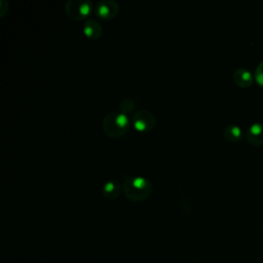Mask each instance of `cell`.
<instances>
[{"mask_svg": "<svg viewBox=\"0 0 263 263\" xmlns=\"http://www.w3.org/2000/svg\"><path fill=\"white\" fill-rule=\"evenodd\" d=\"M151 183L143 177L128 179L124 183V191L128 198L140 200L146 198L151 191Z\"/></svg>", "mask_w": 263, "mask_h": 263, "instance_id": "cell-1", "label": "cell"}, {"mask_svg": "<svg viewBox=\"0 0 263 263\" xmlns=\"http://www.w3.org/2000/svg\"><path fill=\"white\" fill-rule=\"evenodd\" d=\"M154 116L147 110H141L133 117V124L140 132L150 130L154 126Z\"/></svg>", "mask_w": 263, "mask_h": 263, "instance_id": "cell-2", "label": "cell"}, {"mask_svg": "<svg viewBox=\"0 0 263 263\" xmlns=\"http://www.w3.org/2000/svg\"><path fill=\"white\" fill-rule=\"evenodd\" d=\"M247 140L257 146H263V122L257 121L252 123L246 133Z\"/></svg>", "mask_w": 263, "mask_h": 263, "instance_id": "cell-3", "label": "cell"}, {"mask_svg": "<svg viewBox=\"0 0 263 263\" xmlns=\"http://www.w3.org/2000/svg\"><path fill=\"white\" fill-rule=\"evenodd\" d=\"M69 3L71 5H73L74 8L66 6V12L68 13V12H71V10H73L74 12L70 15V17H72V18L79 20V18L87 15L89 13V11L91 10V3L88 2V1H73V0H70Z\"/></svg>", "mask_w": 263, "mask_h": 263, "instance_id": "cell-4", "label": "cell"}, {"mask_svg": "<svg viewBox=\"0 0 263 263\" xmlns=\"http://www.w3.org/2000/svg\"><path fill=\"white\" fill-rule=\"evenodd\" d=\"M118 10V5L112 0H103L98 3L97 13L104 18L113 17Z\"/></svg>", "mask_w": 263, "mask_h": 263, "instance_id": "cell-5", "label": "cell"}, {"mask_svg": "<svg viewBox=\"0 0 263 263\" xmlns=\"http://www.w3.org/2000/svg\"><path fill=\"white\" fill-rule=\"evenodd\" d=\"M233 81L242 87H248L253 83V75L247 68H238L232 75Z\"/></svg>", "mask_w": 263, "mask_h": 263, "instance_id": "cell-6", "label": "cell"}, {"mask_svg": "<svg viewBox=\"0 0 263 263\" xmlns=\"http://www.w3.org/2000/svg\"><path fill=\"white\" fill-rule=\"evenodd\" d=\"M223 135L228 141H239L242 137L241 128L236 124H228L224 128Z\"/></svg>", "mask_w": 263, "mask_h": 263, "instance_id": "cell-7", "label": "cell"}, {"mask_svg": "<svg viewBox=\"0 0 263 263\" xmlns=\"http://www.w3.org/2000/svg\"><path fill=\"white\" fill-rule=\"evenodd\" d=\"M83 31L85 33L86 36L90 37V38H97L98 36L101 35L102 33V28L100 26L99 23H97L93 20H89L84 24L83 27Z\"/></svg>", "mask_w": 263, "mask_h": 263, "instance_id": "cell-8", "label": "cell"}, {"mask_svg": "<svg viewBox=\"0 0 263 263\" xmlns=\"http://www.w3.org/2000/svg\"><path fill=\"white\" fill-rule=\"evenodd\" d=\"M120 191V184L117 181H108L105 183L103 192L106 197L114 198L118 195Z\"/></svg>", "mask_w": 263, "mask_h": 263, "instance_id": "cell-9", "label": "cell"}, {"mask_svg": "<svg viewBox=\"0 0 263 263\" xmlns=\"http://www.w3.org/2000/svg\"><path fill=\"white\" fill-rule=\"evenodd\" d=\"M256 81L263 86V61H261L255 70Z\"/></svg>", "mask_w": 263, "mask_h": 263, "instance_id": "cell-10", "label": "cell"}]
</instances>
